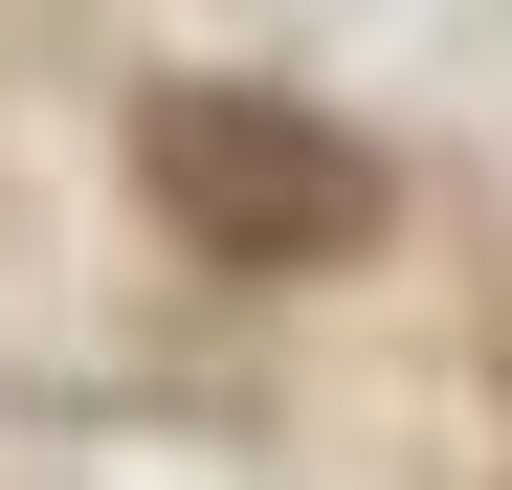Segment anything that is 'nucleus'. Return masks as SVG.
<instances>
[{"instance_id":"obj_1","label":"nucleus","mask_w":512,"mask_h":490,"mask_svg":"<svg viewBox=\"0 0 512 490\" xmlns=\"http://www.w3.org/2000/svg\"><path fill=\"white\" fill-rule=\"evenodd\" d=\"M134 179H156V223H179L201 268H245V290H290V268H334V245L379 223V156L334 134V112H290V90H156V112H134Z\"/></svg>"}]
</instances>
